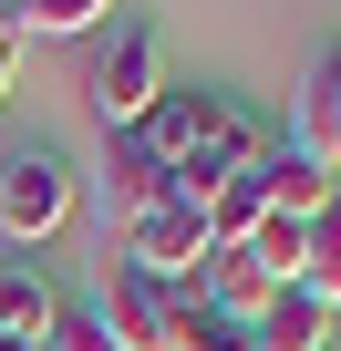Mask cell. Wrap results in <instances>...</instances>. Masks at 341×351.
Listing matches in <instances>:
<instances>
[{
    "label": "cell",
    "instance_id": "obj_1",
    "mask_svg": "<svg viewBox=\"0 0 341 351\" xmlns=\"http://www.w3.org/2000/svg\"><path fill=\"white\" fill-rule=\"evenodd\" d=\"M93 114H104V134H134L155 104H165V42L145 32V21H114L104 32V52H93Z\"/></svg>",
    "mask_w": 341,
    "mask_h": 351
},
{
    "label": "cell",
    "instance_id": "obj_2",
    "mask_svg": "<svg viewBox=\"0 0 341 351\" xmlns=\"http://www.w3.org/2000/svg\"><path fill=\"white\" fill-rule=\"evenodd\" d=\"M62 217H73V165L52 145H21L11 165H0V238H11V248H42Z\"/></svg>",
    "mask_w": 341,
    "mask_h": 351
},
{
    "label": "cell",
    "instance_id": "obj_3",
    "mask_svg": "<svg viewBox=\"0 0 341 351\" xmlns=\"http://www.w3.org/2000/svg\"><path fill=\"white\" fill-rule=\"evenodd\" d=\"M114 238H124V269H145V279H165V289L207 269V217H197V207H176V197L145 207V217H134V228H114Z\"/></svg>",
    "mask_w": 341,
    "mask_h": 351
},
{
    "label": "cell",
    "instance_id": "obj_4",
    "mask_svg": "<svg viewBox=\"0 0 341 351\" xmlns=\"http://www.w3.org/2000/svg\"><path fill=\"white\" fill-rule=\"evenodd\" d=\"M259 155H269V145H259V124L228 104V114H217V124L176 155V165H165V186H176V207H197L207 186H228V176H238V165H259Z\"/></svg>",
    "mask_w": 341,
    "mask_h": 351
},
{
    "label": "cell",
    "instance_id": "obj_5",
    "mask_svg": "<svg viewBox=\"0 0 341 351\" xmlns=\"http://www.w3.org/2000/svg\"><path fill=\"white\" fill-rule=\"evenodd\" d=\"M176 186H165V155L145 145V134H104V217L114 228H134L145 207H165Z\"/></svg>",
    "mask_w": 341,
    "mask_h": 351
},
{
    "label": "cell",
    "instance_id": "obj_6",
    "mask_svg": "<svg viewBox=\"0 0 341 351\" xmlns=\"http://www.w3.org/2000/svg\"><path fill=\"white\" fill-rule=\"evenodd\" d=\"M104 341L114 351H176L165 341V279H145V269H114V289H104Z\"/></svg>",
    "mask_w": 341,
    "mask_h": 351
},
{
    "label": "cell",
    "instance_id": "obj_7",
    "mask_svg": "<svg viewBox=\"0 0 341 351\" xmlns=\"http://www.w3.org/2000/svg\"><path fill=\"white\" fill-rule=\"evenodd\" d=\"M259 197H269V217H279V228H310V217H331V207H341V176H320L310 155H290V145H279V155H259Z\"/></svg>",
    "mask_w": 341,
    "mask_h": 351
},
{
    "label": "cell",
    "instance_id": "obj_8",
    "mask_svg": "<svg viewBox=\"0 0 341 351\" xmlns=\"http://www.w3.org/2000/svg\"><path fill=\"white\" fill-rule=\"evenodd\" d=\"M52 320H62V289H52L32 258H0V341L42 351V341H52Z\"/></svg>",
    "mask_w": 341,
    "mask_h": 351
},
{
    "label": "cell",
    "instance_id": "obj_9",
    "mask_svg": "<svg viewBox=\"0 0 341 351\" xmlns=\"http://www.w3.org/2000/svg\"><path fill=\"white\" fill-rule=\"evenodd\" d=\"M290 155H310L320 176H341V52L310 73V93H300V114H290Z\"/></svg>",
    "mask_w": 341,
    "mask_h": 351
},
{
    "label": "cell",
    "instance_id": "obj_10",
    "mask_svg": "<svg viewBox=\"0 0 341 351\" xmlns=\"http://www.w3.org/2000/svg\"><path fill=\"white\" fill-rule=\"evenodd\" d=\"M217 114H228V93H187V83H165V104H155V114H145L134 134H145V145H155L165 165H176V155H187V145H197V134L217 124Z\"/></svg>",
    "mask_w": 341,
    "mask_h": 351
},
{
    "label": "cell",
    "instance_id": "obj_11",
    "mask_svg": "<svg viewBox=\"0 0 341 351\" xmlns=\"http://www.w3.org/2000/svg\"><path fill=\"white\" fill-rule=\"evenodd\" d=\"M248 341H259V351H331V310H320L310 289H279V300L259 310Z\"/></svg>",
    "mask_w": 341,
    "mask_h": 351
},
{
    "label": "cell",
    "instance_id": "obj_12",
    "mask_svg": "<svg viewBox=\"0 0 341 351\" xmlns=\"http://www.w3.org/2000/svg\"><path fill=\"white\" fill-rule=\"evenodd\" d=\"M290 289H310L320 310H341V207L300 228V279H290Z\"/></svg>",
    "mask_w": 341,
    "mask_h": 351
},
{
    "label": "cell",
    "instance_id": "obj_13",
    "mask_svg": "<svg viewBox=\"0 0 341 351\" xmlns=\"http://www.w3.org/2000/svg\"><path fill=\"white\" fill-rule=\"evenodd\" d=\"M114 21V0H21V32H52V42H83Z\"/></svg>",
    "mask_w": 341,
    "mask_h": 351
},
{
    "label": "cell",
    "instance_id": "obj_14",
    "mask_svg": "<svg viewBox=\"0 0 341 351\" xmlns=\"http://www.w3.org/2000/svg\"><path fill=\"white\" fill-rule=\"evenodd\" d=\"M42 351H114V341H104V320H93V310H62Z\"/></svg>",
    "mask_w": 341,
    "mask_h": 351
},
{
    "label": "cell",
    "instance_id": "obj_15",
    "mask_svg": "<svg viewBox=\"0 0 341 351\" xmlns=\"http://www.w3.org/2000/svg\"><path fill=\"white\" fill-rule=\"evenodd\" d=\"M11 52H21V0H0V73H11Z\"/></svg>",
    "mask_w": 341,
    "mask_h": 351
},
{
    "label": "cell",
    "instance_id": "obj_16",
    "mask_svg": "<svg viewBox=\"0 0 341 351\" xmlns=\"http://www.w3.org/2000/svg\"><path fill=\"white\" fill-rule=\"evenodd\" d=\"M197 351H259V341H248V330H207Z\"/></svg>",
    "mask_w": 341,
    "mask_h": 351
},
{
    "label": "cell",
    "instance_id": "obj_17",
    "mask_svg": "<svg viewBox=\"0 0 341 351\" xmlns=\"http://www.w3.org/2000/svg\"><path fill=\"white\" fill-rule=\"evenodd\" d=\"M0 93H11V73H0Z\"/></svg>",
    "mask_w": 341,
    "mask_h": 351
},
{
    "label": "cell",
    "instance_id": "obj_18",
    "mask_svg": "<svg viewBox=\"0 0 341 351\" xmlns=\"http://www.w3.org/2000/svg\"><path fill=\"white\" fill-rule=\"evenodd\" d=\"M0 351H21V341H0Z\"/></svg>",
    "mask_w": 341,
    "mask_h": 351
}]
</instances>
